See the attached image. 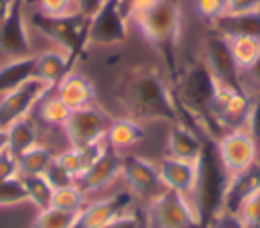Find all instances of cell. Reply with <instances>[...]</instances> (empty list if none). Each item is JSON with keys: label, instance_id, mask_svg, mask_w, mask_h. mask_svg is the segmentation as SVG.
I'll return each mask as SVG.
<instances>
[{"label": "cell", "instance_id": "6da1fadb", "mask_svg": "<svg viewBox=\"0 0 260 228\" xmlns=\"http://www.w3.org/2000/svg\"><path fill=\"white\" fill-rule=\"evenodd\" d=\"M116 96L130 118L138 122H181L173 88L152 67H134L118 83Z\"/></svg>", "mask_w": 260, "mask_h": 228}, {"label": "cell", "instance_id": "7a4b0ae2", "mask_svg": "<svg viewBox=\"0 0 260 228\" xmlns=\"http://www.w3.org/2000/svg\"><path fill=\"white\" fill-rule=\"evenodd\" d=\"M201 134V153L197 159V181L191 200L197 208L201 228H211L223 212V197L230 183V173L221 163L217 138L195 126Z\"/></svg>", "mask_w": 260, "mask_h": 228}, {"label": "cell", "instance_id": "3957f363", "mask_svg": "<svg viewBox=\"0 0 260 228\" xmlns=\"http://www.w3.org/2000/svg\"><path fill=\"white\" fill-rule=\"evenodd\" d=\"M144 41L160 55L171 83L179 75V41H181V8L177 0H158L148 10L132 16Z\"/></svg>", "mask_w": 260, "mask_h": 228}, {"label": "cell", "instance_id": "277c9868", "mask_svg": "<svg viewBox=\"0 0 260 228\" xmlns=\"http://www.w3.org/2000/svg\"><path fill=\"white\" fill-rule=\"evenodd\" d=\"M32 28L39 31L49 41L57 43L75 65L85 57V49L89 43V18L81 12H69L63 16H47L41 10L30 14Z\"/></svg>", "mask_w": 260, "mask_h": 228}, {"label": "cell", "instance_id": "5b68a950", "mask_svg": "<svg viewBox=\"0 0 260 228\" xmlns=\"http://www.w3.org/2000/svg\"><path fill=\"white\" fill-rule=\"evenodd\" d=\"M146 218L150 228H201L193 200L171 189L148 202Z\"/></svg>", "mask_w": 260, "mask_h": 228}, {"label": "cell", "instance_id": "8992f818", "mask_svg": "<svg viewBox=\"0 0 260 228\" xmlns=\"http://www.w3.org/2000/svg\"><path fill=\"white\" fill-rule=\"evenodd\" d=\"M110 122H112V116L104 108L91 104L79 110H71L63 130H65L69 147L81 149V147L106 140Z\"/></svg>", "mask_w": 260, "mask_h": 228}, {"label": "cell", "instance_id": "52a82bcc", "mask_svg": "<svg viewBox=\"0 0 260 228\" xmlns=\"http://www.w3.org/2000/svg\"><path fill=\"white\" fill-rule=\"evenodd\" d=\"M203 61L219 86L246 90L242 83V69L238 67L230 47V39L217 33L215 28L209 31L207 37L203 39Z\"/></svg>", "mask_w": 260, "mask_h": 228}, {"label": "cell", "instance_id": "ba28073f", "mask_svg": "<svg viewBox=\"0 0 260 228\" xmlns=\"http://www.w3.org/2000/svg\"><path fill=\"white\" fill-rule=\"evenodd\" d=\"M51 90H55V86L35 75L32 79L24 81L16 90L2 94L0 96V128H8L12 122L28 116L30 110L39 106V102L45 96L51 94Z\"/></svg>", "mask_w": 260, "mask_h": 228}, {"label": "cell", "instance_id": "9c48e42d", "mask_svg": "<svg viewBox=\"0 0 260 228\" xmlns=\"http://www.w3.org/2000/svg\"><path fill=\"white\" fill-rule=\"evenodd\" d=\"M120 175L128 183L130 193L140 197V200L152 202L156 195H160L165 191L160 171H158V163H152L150 159H144L140 155L122 157Z\"/></svg>", "mask_w": 260, "mask_h": 228}, {"label": "cell", "instance_id": "30bf717a", "mask_svg": "<svg viewBox=\"0 0 260 228\" xmlns=\"http://www.w3.org/2000/svg\"><path fill=\"white\" fill-rule=\"evenodd\" d=\"M89 43L122 45L128 39V18L120 0H104L100 10L89 18Z\"/></svg>", "mask_w": 260, "mask_h": 228}, {"label": "cell", "instance_id": "8fae6325", "mask_svg": "<svg viewBox=\"0 0 260 228\" xmlns=\"http://www.w3.org/2000/svg\"><path fill=\"white\" fill-rule=\"evenodd\" d=\"M250 108V94L246 90L219 86L211 102V118L217 130H234L246 126V116Z\"/></svg>", "mask_w": 260, "mask_h": 228}, {"label": "cell", "instance_id": "7c38bea8", "mask_svg": "<svg viewBox=\"0 0 260 228\" xmlns=\"http://www.w3.org/2000/svg\"><path fill=\"white\" fill-rule=\"evenodd\" d=\"M217 151H219L221 163L232 175L256 163L258 142L246 128H234V130H225L217 138Z\"/></svg>", "mask_w": 260, "mask_h": 228}, {"label": "cell", "instance_id": "4fadbf2b", "mask_svg": "<svg viewBox=\"0 0 260 228\" xmlns=\"http://www.w3.org/2000/svg\"><path fill=\"white\" fill-rule=\"evenodd\" d=\"M26 0H12L10 10L0 24V51L12 57L30 55V39L24 18Z\"/></svg>", "mask_w": 260, "mask_h": 228}, {"label": "cell", "instance_id": "5bb4252c", "mask_svg": "<svg viewBox=\"0 0 260 228\" xmlns=\"http://www.w3.org/2000/svg\"><path fill=\"white\" fill-rule=\"evenodd\" d=\"M122 171V155L120 151L112 149L106 142L104 153L98 157L95 163H91L75 181V185L83 191V193H98L104 191L106 187H110L114 183V179L120 175Z\"/></svg>", "mask_w": 260, "mask_h": 228}, {"label": "cell", "instance_id": "9a60e30c", "mask_svg": "<svg viewBox=\"0 0 260 228\" xmlns=\"http://www.w3.org/2000/svg\"><path fill=\"white\" fill-rule=\"evenodd\" d=\"M130 206H132L130 191H120L114 197L91 202L79 212L73 228H106L112 220H116Z\"/></svg>", "mask_w": 260, "mask_h": 228}, {"label": "cell", "instance_id": "2e32d148", "mask_svg": "<svg viewBox=\"0 0 260 228\" xmlns=\"http://www.w3.org/2000/svg\"><path fill=\"white\" fill-rule=\"evenodd\" d=\"M256 191H260V165H258V161L252 163L250 167L230 175V183H228V189H225L223 212L221 214L238 216L240 208Z\"/></svg>", "mask_w": 260, "mask_h": 228}, {"label": "cell", "instance_id": "e0dca14e", "mask_svg": "<svg viewBox=\"0 0 260 228\" xmlns=\"http://www.w3.org/2000/svg\"><path fill=\"white\" fill-rule=\"evenodd\" d=\"M158 171H160L165 189H171V191L191 197V193L195 189V181H197V163L165 155L158 161Z\"/></svg>", "mask_w": 260, "mask_h": 228}, {"label": "cell", "instance_id": "ac0fdd59", "mask_svg": "<svg viewBox=\"0 0 260 228\" xmlns=\"http://www.w3.org/2000/svg\"><path fill=\"white\" fill-rule=\"evenodd\" d=\"M55 96L69 108V110H79L85 106H91L95 102V88L89 77L81 73H67L55 88Z\"/></svg>", "mask_w": 260, "mask_h": 228}, {"label": "cell", "instance_id": "d6986e66", "mask_svg": "<svg viewBox=\"0 0 260 228\" xmlns=\"http://www.w3.org/2000/svg\"><path fill=\"white\" fill-rule=\"evenodd\" d=\"M201 153V134L195 126H189L185 122L171 124L169 136H167V155L183 161L197 163Z\"/></svg>", "mask_w": 260, "mask_h": 228}, {"label": "cell", "instance_id": "ffe728a7", "mask_svg": "<svg viewBox=\"0 0 260 228\" xmlns=\"http://www.w3.org/2000/svg\"><path fill=\"white\" fill-rule=\"evenodd\" d=\"M35 75H37V55L12 57L4 65H0V96L16 90Z\"/></svg>", "mask_w": 260, "mask_h": 228}, {"label": "cell", "instance_id": "44dd1931", "mask_svg": "<svg viewBox=\"0 0 260 228\" xmlns=\"http://www.w3.org/2000/svg\"><path fill=\"white\" fill-rule=\"evenodd\" d=\"M213 28L223 37H260V10L252 12H225L213 22Z\"/></svg>", "mask_w": 260, "mask_h": 228}, {"label": "cell", "instance_id": "7402d4cb", "mask_svg": "<svg viewBox=\"0 0 260 228\" xmlns=\"http://www.w3.org/2000/svg\"><path fill=\"white\" fill-rule=\"evenodd\" d=\"M140 140H144L142 122H138L130 116L112 118V122L108 126V132H106V142L112 149L124 151V149H130V147L138 145Z\"/></svg>", "mask_w": 260, "mask_h": 228}, {"label": "cell", "instance_id": "603a6c76", "mask_svg": "<svg viewBox=\"0 0 260 228\" xmlns=\"http://www.w3.org/2000/svg\"><path fill=\"white\" fill-rule=\"evenodd\" d=\"M71 67L73 63L65 51H45L37 55V75L55 88L67 73H71Z\"/></svg>", "mask_w": 260, "mask_h": 228}, {"label": "cell", "instance_id": "cb8c5ba5", "mask_svg": "<svg viewBox=\"0 0 260 228\" xmlns=\"http://www.w3.org/2000/svg\"><path fill=\"white\" fill-rule=\"evenodd\" d=\"M6 136H8L6 149H8L14 157H20L22 153H26V151L32 149L35 145H39L37 124L30 120V116H24V118L12 122V124L6 128Z\"/></svg>", "mask_w": 260, "mask_h": 228}, {"label": "cell", "instance_id": "d4e9b609", "mask_svg": "<svg viewBox=\"0 0 260 228\" xmlns=\"http://www.w3.org/2000/svg\"><path fill=\"white\" fill-rule=\"evenodd\" d=\"M53 153L45 145H35L26 153L18 157V171L20 175H43L49 163L53 161Z\"/></svg>", "mask_w": 260, "mask_h": 228}, {"label": "cell", "instance_id": "484cf974", "mask_svg": "<svg viewBox=\"0 0 260 228\" xmlns=\"http://www.w3.org/2000/svg\"><path fill=\"white\" fill-rule=\"evenodd\" d=\"M24 189H26V202H30L39 212L51 208L53 202V187L43 175H20Z\"/></svg>", "mask_w": 260, "mask_h": 228}, {"label": "cell", "instance_id": "4316f807", "mask_svg": "<svg viewBox=\"0 0 260 228\" xmlns=\"http://www.w3.org/2000/svg\"><path fill=\"white\" fill-rule=\"evenodd\" d=\"M230 47H232V53H234V59H236L238 67L244 73L260 55V37H248V35L232 37Z\"/></svg>", "mask_w": 260, "mask_h": 228}, {"label": "cell", "instance_id": "83f0119b", "mask_svg": "<svg viewBox=\"0 0 260 228\" xmlns=\"http://www.w3.org/2000/svg\"><path fill=\"white\" fill-rule=\"evenodd\" d=\"M71 110L57 98V96H45L39 102V118L49 126H65Z\"/></svg>", "mask_w": 260, "mask_h": 228}, {"label": "cell", "instance_id": "f1b7e54d", "mask_svg": "<svg viewBox=\"0 0 260 228\" xmlns=\"http://www.w3.org/2000/svg\"><path fill=\"white\" fill-rule=\"evenodd\" d=\"M77 216H79L77 212H67V210H59L51 206L37 214L32 228H73Z\"/></svg>", "mask_w": 260, "mask_h": 228}, {"label": "cell", "instance_id": "f546056e", "mask_svg": "<svg viewBox=\"0 0 260 228\" xmlns=\"http://www.w3.org/2000/svg\"><path fill=\"white\" fill-rule=\"evenodd\" d=\"M87 193H83L77 185H69V187H61V189H53V202L51 206L59 208V210H67V212H81L87 206Z\"/></svg>", "mask_w": 260, "mask_h": 228}, {"label": "cell", "instance_id": "4dcf8cb0", "mask_svg": "<svg viewBox=\"0 0 260 228\" xmlns=\"http://www.w3.org/2000/svg\"><path fill=\"white\" fill-rule=\"evenodd\" d=\"M24 202H26V189H24L20 175L6 179V181H0V208L18 206Z\"/></svg>", "mask_w": 260, "mask_h": 228}, {"label": "cell", "instance_id": "1f68e13d", "mask_svg": "<svg viewBox=\"0 0 260 228\" xmlns=\"http://www.w3.org/2000/svg\"><path fill=\"white\" fill-rule=\"evenodd\" d=\"M106 228H150V226H148V218H146V212L144 210H140V208H128L116 220H112Z\"/></svg>", "mask_w": 260, "mask_h": 228}, {"label": "cell", "instance_id": "d6a6232c", "mask_svg": "<svg viewBox=\"0 0 260 228\" xmlns=\"http://www.w3.org/2000/svg\"><path fill=\"white\" fill-rule=\"evenodd\" d=\"M238 218L244 228H260V191L246 200L238 212Z\"/></svg>", "mask_w": 260, "mask_h": 228}, {"label": "cell", "instance_id": "836d02e7", "mask_svg": "<svg viewBox=\"0 0 260 228\" xmlns=\"http://www.w3.org/2000/svg\"><path fill=\"white\" fill-rule=\"evenodd\" d=\"M43 177L49 181V185H51L53 189H61V187L75 185V177H73L71 173H67V171L55 161V157H53V161L49 163V167L45 169Z\"/></svg>", "mask_w": 260, "mask_h": 228}, {"label": "cell", "instance_id": "e575fe53", "mask_svg": "<svg viewBox=\"0 0 260 228\" xmlns=\"http://www.w3.org/2000/svg\"><path fill=\"white\" fill-rule=\"evenodd\" d=\"M195 10L203 20L215 22L219 16L228 12V4L225 0H195Z\"/></svg>", "mask_w": 260, "mask_h": 228}, {"label": "cell", "instance_id": "d590c367", "mask_svg": "<svg viewBox=\"0 0 260 228\" xmlns=\"http://www.w3.org/2000/svg\"><path fill=\"white\" fill-rule=\"evenodd\" d=\"M55 161H57V163H59L67 173H71V175L75 177V181H77V177L83 173V165H81L79 151H77V149H73V147H69V149H65V151L57 153V155H55Z\"/></svg>", "mask_w": 260, "mask_h": 228}, {"label": "cell", "instance_id": "8d00e7d4", "mask_svg": "<svg viewBox=\"0 0 260 228\" xmlns=\"http://www.w3.org/2000/svg\"><path fill=\"white\" fill-rule=\"evenodd\" d=\"M244 128L260 145V92L258 94H250V108H248V116H246V126Z\"/></svg>", "mask_w": 260, "mask_h": 228}, {"label": "cell", "instance_id": "74e56055", "mask_svg": "<svg viewBox=\"0 0 260 228\" xmlns=\"http://www.w3.org/2000/svg\"><path fill=\"white\" fill-rule=\"evenodd\" d=\"M20 171H18V157H14L8 149H4L0 153V181H6V179H12V177H18Z\"/></svg>", "mask_w": 260, "mask_h": 228}, {"label": "cell", "instance_id": "f35d334b", "mask_svg": "<svg viewBox=\"0 0 260 228\" xmlns=\"http://www.w3.org/2000/svg\"><path fill=\"white\" fill-rule=\"evenodd\" d=\"M73 0H39V8L47 16H63L71 12Z\"/></svg>", "mask_w": 260, "mask_h": 228}, {"label": "cell", "instance_id": "ab89813d", "mask_svg": "<svg viewBox=\"0 0 260 228\" xmlns=\"http://www.w3.org/2000/svg\"><path fill=\"white\" fill-rule=\"evenodd\" d=\"M228 12H252L260 10V0H225Z\"/></svg>", "mask_w": 260, "mask_h": 228}, {"label": "cell", "instance_id": "60d3db41", "mask_svg": "<svg viewBox=\"0 0 260 228\" xmlns=\"http://www.w3.org/2000/svg\"><path fill=\"white\" fill-rule=\"evenodd\" d=\"M73 2L77 6V12L85 14L87 18H91L100 10V6L104 4V0H73Z\"/></svg>", "mask_w": 260, "mask_h": 228}, {"label": "cell", "instance_id": "b9f144b4", "mask_svg": "<svg viewBox=\"0 0 260 228\" xmlns=\"http://www.w3.org/2000/svg\"><path fill=\"white\" fill-rule=\"evenodd\" d=\"M244 73H246L254 83H258V86H260V55H258V59H256V61H254V63H252Z\"/></svg>", "mask_w": 260, "mask_h": 228}, {"label": "cell", "instance_id": "7bdbcfd3", "mask_svg": "<svg viewBox=\"0 0 260 228\" xmlns=\"http://www.w3.org/2000/svg\"><path fill=\"white\" fill-rule=\"evenodd\" d=\"M10 4H12V0H0V24H2L4 18H6V14H8V10H10Z\"/></svg>", "mask_w": 260, "mask_h": 228}, {"label": "cell", "instance_id": "ee69618b", "mask_svg": "<svg viewBox=\"0 0 260 228\" xmlns=\"http://www.w3.org/2000/svg\"><path fill=\"white\" fill-rule=\"evenodd\" d=\"M8 145V136H6V128H0V153L6 149Z\"/></svg>", "mask_w": 260, "mask_h": 228}, {"label": "cell", "instance_id": "f6af8a7d", "mask_svg": "<svg viewBox=\"0 0 260 228\" xmlns=\"http://www.w3.org/2000/svg\"><path fill=\"white\" fill-rule=\"evenodd\" d=\"M120 4H122V10H124V14H126V18H128V10H130L132 0H120Z\"/></svg>", "mask_w": 260, "mask_h": 228}, {"label": "cell", "instance_id": "bcb514c9", "mask_svg": "<svg viewBox=\"0 0 260 228\" xmlns=\"http://www.w3.org/2000/svg\"><path fill=\"white\" fill-rule=\"evenodd\" d=\"M258 147H260V145H258Z\"/></svg>", "mask_w": 260, "mask_h": 228}]
</instances>
